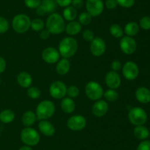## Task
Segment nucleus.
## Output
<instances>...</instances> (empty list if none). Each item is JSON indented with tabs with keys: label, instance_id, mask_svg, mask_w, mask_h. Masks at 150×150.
Wrapping results in <instances>:
<instances>
[{
	"label": "nucleus",
	"instance_id": "8fccbe9b",
	"mask_svg": "<svg viewBox=\"0 0 150 150\" xmlns=\"http://www.w3.org/2000/svg\"><path fill=\"white\" fill-rule=\"evenodd\" d=\"M0 84H1V78H0Z\"/></svg>",
	"mask_w": 150,
	"mask_h": 150
},
{
	"label": "nucleus",
	"instance_id": "37998d69",
	"mask_svg": "<svg viewBox=\"0 0 150 150\" xmlns=\"http://www.w3.org/2000/svg\"><path fill=\"white\" fill-rule=\"evenodd\" d=\"M57 4L59 5L60 7H68L71 4L72 0H55Z\"/></svg>",
	"mask_w": 150,
	"mask_h": 150
},
{
	"label": "nucleus",
	"instance_id": "423d86ee",
	"mask_svg": "<svg viewBox=\"0 0 150 150\" xmlns=\"http://www.w3.org/2000/svg\"><path fill=\"white\" fill-rule=\"evenodd\" d=\"M128 119L130 123L136 126L144 125L147 121V114L141 107H133L129 111Z\"/></svg>",
	"mask_w": 150,
	"mask_h": 150
},
{
	"label": "nucleus",
	"instance_id": "aec40b11",
	"mask_svg": "<svg viewBox=\"0 0 150 150\" xmlns=\"http://www.w3.org/2000/svg\"><path fill=\"white\" fill-rule=\"evenodd\" d=\"M65 30L69 35H76L81 30V25L79 21H72L67 24Z\"/></svg>",
	"mask_w": 150,
	"mask_h": 150
},
{
	"label": "nucleus",
	"instance_id": "79ce46f5",
	"mask_svg": "<svg viewBox=\"0 0 150 150\" xmlns=\"http://www.w3.org/2000/svg\"><path fill=\"white\" fill-rule=\"evenodd\" d=\"M122 68V63L120 60H115L112 62L111 63V69L114 71H117L120 70Z\"/></svg>",
	"mask_w": 150,
	"mask_h": 150
},
{
	"label": "nucleus",
	"instance_id": "f03ea898",
	"mask_svg": "<svg viewBox=\"0 0 150 150\" xmlns=\"http://www.w3.org/2000/svg\"><path fill=\"white\" fill-rule=\"evenodd\" d=\"M46 28L51 34L57 35L62 33L65 29V24L62 16L59 13H52L47 19Z\"/></svg>",
	"mask_w": 150,
	"mask_h": 150
},
{
	"label": "nucleus",
	"instance_id": "393cba45",
	"mask_svg": "<svg viewBox=\"0 0 150 150\" xmlns=\"http://www.w3.org/2000/svg\"><path fill=\"white\" fill-rule=\"evenodd\" d=\"M77 10L73 6H68L66 7L63 11V17L68 21H74L75 19L77 17Z\"/></svg>",
	"mask_w": 150,
	"mask_h": 150
},
{
	"label": "nucleus",
	"instance_id": "f257e3e1",
	"mask_svg": "<svg viewBox=\"0 0 150 150\" xmlns=\"http://www.w3.org/2000/svg\"><path fill=\"white\" fill-rule=\"evenodd\" d=\"M78 49V43L76 39L72 37H66L63 38L59 45V52L64 58H70L73 57Z\"/></svg>",
	"mask_w": 150,
	"mask_h": 150
},
{
	"label": "nucleus",
	"instance_id": "e433bc0d",
	"mask_svg": "<svg viewBox=\"0 0 150 150\" xmlns=\"http://www.w3.org/2000/svg\"><path fill=\"white\" fill-rule=\"evenodd\" d=\"M25 5L31 9L37 8L41 4L40 0H24Z\"/></svg>",
	"mask_w": 150,
	"mask_h": 150
},
{
	"label": "nucleus",
	"instance_id": "09e8293b",
	"mask_svg": "<svg viewBox=\"0 0 150 150\" xmlns=\"http://www.w3.org/2000/svg\"><path fill=\"white\" fill-rule=\"evenodd\" d=\"M19 150H33L30 146H22L19 149Z\"/></svg>",
	"mask_w": 150,
	"mask_h": 150
},
{
	"label": "nucleus",
	"instance_id": "3c124183",
	"mask_svg": "<svg viewBox=\"0 0 150 150\" xmlns=\"http://www.w3.org/2000/svg\"><path fill=\"white\" fill-rule=\"evenodd\" d=\"M149 102H150V101H149Z\"/></svg>",
	"mask_w": 150,
	"mask_h": 150
},
{
	"label": "nucleus",
	"instance_id": "72a5a7b5",
	"mask_svg": "<svg viewBox=\"0 0 150 150\" xmlns=\"http://www.w3.org/2000/svg\"><path fill=\"white\" fill-rule=\"evenodd\" d=\"M67 94L70 98H76L79 94V89L76 85H71L67 88Z\"/></svg>",
	"mask_w": 150,
	"mask_h": 150
},
{
	"label": "nucleus",
	"instance_id": "f3484780",
	"mask_svg": "<svg viewBox=\"0 0 150 150\" xmlns=\"http://www.w3.org/2000/svg\"><path fill=\"white\" fill-rule=\"evenodd\" d=\"M40 131L45 136H53L55 134V127L50 121L42 120L38 124Z\"/></svg>",
	"mask_w": 150,
	"mask_h": 150
},
{
	"label": "nucleus",
	"instance_id": "f8f14e48",
	"mask_svg": "<svg viewBox=\"0 0 150 150\" xmlns=\"http://www.w3.org/2000/svg\"><path fill=\"white\" fill-rule=\"evenodd\" d=\"M106 45L103 38L96 37L91 41L90 51L94 56L100 57L105 53Z\"/></svg>",
	"mask_w": 150,
	"mask_h": 150
},
{
	"label": "nucleus",
	"instance_id": "4be33fe9",
	"mask_svg": "<svg viewBox=\"0 0 150 150\" xmlns=\"http://www.w3.org/2000/svg\"><path fill=\"white\" fill-rule=\"evenodd\" d=\"M135 136L140 140H145L149 136V131L147 128L144 125L136 126L133 130Z\"/></svg>",
	"mask_w": 150,
	"mask_h": 150
},
{
	"label": "nucleus",
	"instance_id": "cd10ccee",
	"mask_svg": "<svg viewBox=\"0 0 150 150\" xmlns=\"http://www.w3.org/2000/svg\"><path fill=\"white\" fill-rule=\"evenodd\" d=\"M41 5L42 6L46 13H53L55 11L57 7V4L55 0H42Z\"/></svg>",
	"mask_w": 150,
	"mask_h": 150
},
{
	"label": "nucleus",
	"instance_id": "bb28decb",
	"mask_svg": "<svg viewBox=\"0 0 150 150\" xmlns=\"http://www.w3.org/2000/svg\"><path fill=\"white\" fill-rule=\"evenodd\" d=\"M35 120H36V115L31 110L25 112L22 116V122L25 126H31L35 123Z\"/></svg>",
	"mask_w": 150,
	"mask_h": 150
},
{
	"label": "nucleus",
	"instance_id": "de8ad7c7",
	"mask_svg": "<svg viewBox=\"0 0 150 150\" xmlns=\"http://www.w3.org/2000/svg\"><path fill=\"white\" fill-rule=\"evenodd\" d=\"M37 14L38 15V16H44V15L46 14V12H45V10H44V8L42 7V6L40 5L38 7H37Z\"/></svg>",
	"mask_w": 150,
	"mask_h": 150
},
{
	"label": "nucleus",
	"instance_id": "ddd939ff",
	"mask_svg": "<svg viewBox=\"0 0 150 150\" xmlns=\"http://www.w3.org/2000/svg\"><path fill=\"white\" fill-rule=\"evenodd\" d=\"M120 49L126 54H132L136 50L137 44L132 37H123L120 42Z\"/></svg>",
	"mask_w": 150,
	"mask_h": 150
},
{
	"label": "nucleus",
	"instance_id": "412c9836",
	"mask_svg": "<svg viewBox=\"0 0 150 150\" xmlns=\"http://www.w3.org/2000/svg\"><path fill=\"white\" fill-rule=\"evenodd\" d=\"M62 110L66 113H72L76 108L75 101L72 99L67 97L64 98L61 101Z\"/></svg>",
	"mask_w": 150,
	"mask_h": 150
},
{
	"label": "nucleus",
	"instance_id": "4c0bfd02",
	"mask_svg": "<svg viewBox=\"0 0 150 150\" xmlns=\"http://www.w3.org/2000/svg\"><path fill=\"white\" fill-rule=\"evenodd\" d=\"M117 4L125 8H129L134 5L135 0H117Z\"/></svg>",
	"mask_w": 150,
	"mask_h": 150
},
{
	"label": "nucleus",
	"instance_id": "c85d7f7f",
	"mask_svg": "<svg viewBox=\"0 0 150 150\" xmlns=\"http://www.w3.org/2000/svg\"><path fill=\"white\" fill-rule=\"evenodd\" d=\"M110 33L117 38H121L123 35V29L117 24H114L110 26Z\"/></svg>",
	"mask_w": 150,
	"mask_h": 150
},
{
	"label": "nucleus",
	"instance_id": "7ed1b4c3",
	"mask_svg": "<svg viewBox=\"0 0 150 150\" xmlns=\"http://www.w3.org/2000/svg\"><path fill=\"white\" fill-rule=\"evenodd\" d=\"M55 105L49 100H45L39 103L36 108V116L39 120H47L54 115Z\"/></svg>",
	"mask_w": 150,
	"mask_h": 150
},
{
	"label": "nucleus",
	"instance_id": "dca6fc26",
	"mask_svg": "<svg viewBox=\"0 0 150 150\" xmlns=\"http://www.w3.org/2000/svg\"><path fill=\"white\" fill-rule=\"evenodd\" d=\"M108 110V104L104 100H98L92 105V112L97 117H102L105 116Z\"/></svg>",
	"mask_w": 150,
	"mask_h": 150
},
{
	"label": "nucleus",
	"instance_id": "f704fd0d",
	"mask_svg": "<svg viewBox=\"0 0 150 150\" xmlns=\"http://www.w3.org/2000/svg\"><path fill=\"white\" fill-rule=\"evenodd\" d=\"M140 26L144 30L150 29V16H144L139 22Z\"/></svg>",
	"mask_w": 150,
	"mask_h": 150
},
{
	"label": "nucleus",
	"instance_id": "2f4dec72",
	"mask_svg": "<svg viewBox=\"0 0 150 150\" xmlns=\"http://www.w3.org/2000/svg\"><path fill=\"white\" fill-rule=\"evenodd\" d=\"M27 94L31 99H37L39 98L41 95V91L38 87L36 86H32L28 88L27 90Z\"/></svg>",
	"mask_w": 150,
	"mask_h": 150
},
{
	"label": "nucleus",
	"instance_id": "20e7f679",
	"mask_svg": "<svg viewBox=\"0 0 150 150\" xmlns=\"http://www.w3.org/2000/svg\"><path fill=\"white\" fill-rule=\"evenodd\" d=\"M12 26L17 33H24L29 30L31 26L30 18L23 13L16 15L12 21Z\"/></svg>",
	"mask_w": 150,
	"mask_h": 150
},
{
	"label": "nucleus",
	"instance_id": "c9c22d12",
	"mask_svg": "<svg viewBox=\"0 0 150 150\" xmlns=\"http://www.w3.org/2000/svg\"><path fill=\"white\" fill-rule=\"evenodd\" d=\"M9 29V22L5 18L0 16V34L7 32Z\"/></svg>",
	"mask_w": 150,
	"mask_h": 150
},
{
	"label": "nucleus",
	"instance_id": "58836bf2",
	"mask_svg": "<svg viewBox=\"0 0 150 150\" xmlns=\"http://www.w3.org/2000/svg\"><path fill=\"white\" fill-rule=\"evenodd\" d=\"M83 38L86 41H92L95 38V34L90 29H86L83 32Z\"/></svg>",
	"mask_w": 150,
	"mask_h": 150
},
{
	"label": "nucleus",
	"instance_id": "39448f33",
	"mask_svg": "<svg viewBox=\"0 0 150 150\" xmlns=\"http://www.w3.org/2000/svg\"><path fill=\"white\" fill-rule=\"evenodd\" d=\"M21 139L22 142L27 146H36L40 142L39 133L35 129L26 127L22 129L21 132Z\"/></svg>",
	"mask_w": 150,
	"mask_h": 150
},
{
	"label": "nucleus",
	"instance_id": "49530a36",
	"mask_svg": "<svg viewBox=\"0 0 150 150\" xmlns=\"http://www.w3.org/2000/svg\"><path fill=\"white\" fill-rule=\"evenodd\" d=\"M6 69V61L2 57L0 56V74L3 73Z\"/></svg>",
	"mask_w": 150,
	"mask_h": 150
},
{
	"label": "nucleus",
	"instance_id": "2eb2a0df",
	"mask_svg": "<svg viewBox=\"0 0 150 150\" xmlns=\"http://www.w3.org/2000/svg\"><path fill=\"white\" fill-rule=\"evenodd\" d=\"M105 83L110 89H117L121 85V78L117 71H111L105 75Z\"/></svg>",
	"mask_w": 150,
	"mask_h": 150
},
{
	"label": "nucleus",
	"instance_id": "9b49d317",
	"mask_svg": "<svg viewBox=\"0 0 150 150\" xmlns=\"http://www.w3.org/2000/svg\"><path fill=\"white\" fill-rule=\"evenodd\" d=\"M122 74L125 78L128 80H133L138 76L139 69L137 65L133 61H128L122 67Z\"/></svg>",
	"mask_w": 150,
	"mask_h": 150
},
{
	"label": "nucleus",
	"instance_id": "a19ab883",
	"mask_svg": "<svg viewBox=\"0 0 150 150\" xmlns=\"http://www.w3.org/2000/svg\"><path fill=\"white\" fill-rule=\"evenodd\" d=\"M105 7L109 10H113V9L116 8L117 6V0H106L105 1Z\"/></svg>",
	"mask_w": 150,
	"mask_h": 150
},
{
	"label": "nucleus",
	"instance_id": "5701e85b",
	"mask_svg": "<svg viewBox=\"0 0 150 150\" xmlns=\"http://www.w3.org/2000/svg\"><path fill=\"white\" fill-rule=\"evenodd\" d=\"M70 68V64L69 60L67 58H63L57 63L56 69H57V73L59 74L60 75H64L69 71Z\"/></svg>",
	"mask_w": 150,
	"mask_h": 150
},
{
	"label": "nucleus",
	"instance_id": "ea45409f",
	"mask_svg": "<svg viewBox=\"0 0 150 150\" xmlns=\"http://www.w3.org/2000/svg\"><path fill=\"white\" fill-rule=\"evenodd\" d=\"M136 150H150V141H143L141 142Z\"/></svg>",
	"mask_w": 150,
	"mask_h": 150
},
{
	"label": "nucleus",
	"instance_id": "6ab92c4d",
	"mask_svg": "<svg viewBox=\"0 0 150 150\" xmlns=\"http://www.w3.org/2000/svg\"><path fill=\"white\" fill-rule=\"evenodd\" d=\"M17 81L22 88H28L32 85V78L29 73L23 71L18 74L17 76Z\"/></svg>",
	"mask_w": 150,
	"mask_h": 150
},
{
	"label": "nucleus",
	"instance_id": "0eeeda50",
	"mask_svg": "<svg viewBox=\"0 0 150 150\" xmlns=\"http://www.w3.org/2000/svg\"><path fill=\"white\" fill-rule=\"evenodd\" d=\"M85 93L88 98L94 101L99 100L102 98L104 94L103 89L101 85L95 81H90L86 84L85 87Z\"/></svg>",
	"mask_w": 150,
	"mask_h": 150
},
{
	"label": "nucleus",
	"instance_id": "a878e982",
	"mask_svg": "<svg viewBox=\"0 0 150 150\" xmlns=\"http://www.w3.org/2000/svg\"><path fill=\"white\" fill-rule=\"evenodd\" d=\"M15 119V113L11 110L6 109L0 113V121L4 124L11 123Z\"/></svg>",
	"mask_w": 150,
	"mask_h": 150
},
{
	"label": "nucleus",
	"instance_id": "b1692460",
	"mask_svg": "<svg viewBox=\"0 0 150 150\" xmlns=\"http://www.w3.org/2000/svg\"><path fill=\"white\" fill-rule=\"evenodd\" d=\"M139 32V25L135 21H130L125 26V32L127 36H135Z\"/></svg>",
	"mask_w": 150,
	"mask_h": 150
},
{
	"label": "nucleus",
	"instance_id": "1a4fd4ad",
	"mask_svg": "<svg viewBox=\"0 0 150 150\" xmlns=\"http://www.w3.org/2000/svg\"><path fill=\"white\" fill-rule=\"evenodd\" d=\"M86 9L92 17H96L103 11V1L102 0H86Z\"/></svg>",
	"mask_w": 150,
	"mask_h": 150
},
{
	"label": "nucleus",
	"instance_id": "6e6552de",
	"mask_svg": "<svg viewBox=\"0 0 150 150\" xmlns=\"http://www.w3.org/2000/svg\"><path fill=\"white\" fill-rule=\"evenodd\" d=\"M50 95L54 99H62L67 94V86L61 81H55L49 88Z\"/></svg>",
	"mask_w": 150,
	"mask_h": 150
},
{
	"label": "nucleus",
	"instance_id": "c756f323",
	"mask_svg": "<svg viewBox=\"0 0 150 150\" xmlns=\"http://www.w3.org/2000/svg\"><path fill=\"white\" fill-rule=\"evenodd\" d=\"M31 28L35 31H42L45 27V23L40 19H35L31 21Z\"/></svg>",
	"mask_w": 150,
	"mask_h": 150
},
{
	"label": "nucleus",
	"instance_id": "4468645a",
	"mask_svg": "<svg viewBox=\"0 0 150 150\" xmlns=\"http://www.w3.org/2000/svg\"><path fill=\"white\" fill-rule=\"evenodd\" d=\"M59 52L53 47H48L42 51V57L45 62L50 64L56 63L59 59Z\"/></svg>",
	"mask_w": 150,
	"mask_h": 150
},
{
	"label": "nucleus",
	"instance_id": "a18cd8bd",
	"mask_svg": "<svg viewBox=\"0 0 150 150\" xmlns=\"http://www.w3.org/2000/svg\"><path fill=\"white\" fill-rule=\"evenodd\" d=\"M50 32L49 31L47 30V29H42V32L40 34V38L42 40H47L50 36Z\"/></svg>",
	"mask_w": 150,
	"mask_h": 150
},
{
	"label": "nucleus",
	"instance_id": "7c9ffc66",
	"mask_svg": "<svg viewBox=\"0 0 150 150\" xmlns=\"http://www.w3.org/2000/svg\"><path fill=\"white\" fill-rule=\"evenodd\" d=\"M106 100L109 101H115L118 99L119 94L114 89H109L103 94Z\"/></svg>",
	"mask_w": 150,
	"mask_h": 150
},
{
	"label": "nucleus",
	"instance_id": "a211bd4d",
	"mask_svg": "<svg viewBox=\"0 0 150 150\" xmlns=\"http://www.w3.org/2000/svg\"><path fill=\"white\" fill-rule=\"evenodd\" d=\"M136 97L141 103L146 104L150 101V91L146 87H139L136 91Z\"/></svg>",
	"mask_w": 150,
	"mask_h": 150
},
{
	"label": "nucleus",
	"instance_id": "473e14b6",
	"mask_svg": "<svg viewBox=\"0 0 150 150\" xmlns=\"http://www.w3.org/2000/svg\"><path fill=\"white\" fill-rule=\"evenodd\" d=\"M92 16L87 12H83L79 16V22L81 24L88 25L92 21Z\"/></svg>",
	"mask_w": 150,
	"mask_h": 150
},
{
	"label": "nucleus",
	"instance_id": "9d476101",
	"mask_svg": "<svg viewBox=\"0 0 150 150\" xmlns=\"http://www.w3.org/2000/svg\"><path fill=\"white\" fill-rule=\"evenodd\" d=\"M86 124V120L83 116L75 115L71 116L67 120V126L73 131H79L85 128Z\"/></svg>",
	"mask_w": 150,
	"mask_h": 150
},
{
	"label": "nucleus",
	"instance_id": "c03bdc74",
	"mask_svg": "<svg viewBox=\"0 0 150 150\" xmlns=\"http://www.w3.org/2000/svg\"><path fill=\"white\" fill-rule=\"evenodd\" d=\"M72 5L75 8H81L83 5V0H72Z\"/></svg>",
	"mask_w": 150,
	"mask_h": 150
}]
</instances>
